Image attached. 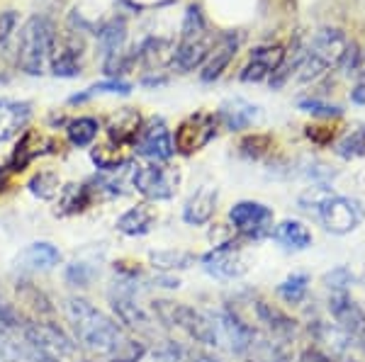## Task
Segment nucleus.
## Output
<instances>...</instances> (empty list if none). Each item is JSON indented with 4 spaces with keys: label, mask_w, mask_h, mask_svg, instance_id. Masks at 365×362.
<instances>
[{
    "label": "nucleus",
    "mask_w": 365,
    "mask_h": 362,
    "mask_svg": "<svg viewBox=\"0 0 365 362\" xmlns=\"http://www.w3.org/2000/svg\"><path fill=\"white\" fill-rule=\"evenodd\" d=\"M66 319L73 329L76 343L96 355H103L110 362H139L144 346L125 336V331L110 316H105L88 299L73 297L66 302Z\"/></svg>",
    "instance_id": "obj_1"
},
{
    "label": "nucleus",
    "mask_w": 365,
    "mask_h": 362,
    "mask_svg": "<svg viewBox=\"0 0 365 362\" xmlns=\"http://www.w3.org/2000/svg\"><path fill=\"white\" fill-rule=\"evenodd\" d=\"M212 37L205 25V17L200 13V8H187L185 22H182V37L180 44L175 46L173 58H170V66L178 73H190L192 68L202 66L205 58L212 51Z\"/></svg>",
    "instance_id": "obj_2"
},
{
    "label": "nucleus",
    "mask_w": 365,
    "mask_h": 362,
    "mask_svg": "<svg viewBox=\"0 0 365 362\" xmlns=\"http://www.w3.org/2000/svg\"><path fill=\"white\" fill-rule=\"evenodd\" d=\"M54 49V25L46 17L34 15L25 22L17 39V63L27 75H39L44 61Z\"/></svg>",
    "instance_id": "obj_3"
},
{
    "label": "nucleus",
    "mask_w": 365,
    "mask_h": 362,
    "mask_svg": "<svg viewBox=\"0 0 365 362\" xmlns=\"http://www.w3.org/2000/svg\"><path fill=\"white\" fill-rule=\"evenodd\" d=\"M156 316L163 321V326H173V329L185 331L192 341L202 343V346H217L220 336H217L215 321L205 314H200L197 309L180 304V302H154Z\"/></svg>",
    "instance_id": "obj_4"
},
{
    "label": "nucleus",
    "mask_w": 365,
    "mask_h": 362,
    "mask_svg": "<svg viewBox=\"0 0 365 362\" xmlns=\"http://www.w3.org/2000/svg\"><path fill=\"white\" fill-rule=\"evenodd\" d=\"M346 49V37L339 29H322L314 42L304 51V61L299 66V80H314L327 71L331 63H339Z\"/></svg>",
    "instance_id": "obj_5"
},
{
    "label": "nucleus",
    "mask_w": 365,
    "mask_h": 362,
    "mask_svg": "<svg viewBox=\"0 0 365 362\" xmlns=\"http://www.w3.org/2000/svg\"><path fill=\"white\" fill-rule=\"evenodd\" d=\"M25 338L32 343V348L37 353L49 355V358H54L58 362H73L78 358V343L63 334L56 324H49V321L27 324Z\"/></svg>",
    "instance_id": "obj_6"
},
{
    "label": "nucleus",
    "mask_w": 365,
    "mask_h": 362,
    "mask_svg": "<svg viewBox=\"0 0 365 362\" xmlns=\"http://www.w3.org/2000/svg\"><path fill=\"white\" fill-rule=\"evenodd\" d=\"M132 183L137 192L146 197V200H170V197L178 192L180 185V171L173 166H139L132 175Z\"/></svg>",
    "instance_id": "obj_7"
},
{
    "label": "nucleus",
    "mask_w": 365,
    "mask_h": 362,
    "mask_svg": "<svg viewBox=\"0 0 365 362\" xmlns=\"http://www.w3.org/2000/svg\"><path fill=\"white\" fill-rule=\"evenodd\" d=\"M217 122L215 115L210 112H195L178 124L175 129V139H173V149L178 151L180 156H192L197 151H202L212 139L217 137Z\"/></svg>",
    "instance_id": "obj_8"
},
{
    "label": "nucleus",
    "mask_w": 365,
    "mask_h": 362,
    "mask_svg": "<svg viewBox=\"0 0 365 362\" xmlns=\"http://www.w3.org/2000/svg\"><path fill=\"white\" fill-rule=\"evenodd\" d=\"M132 149L137 156L151 161H168L173 156V139H170L168 124L163 117H149L146 122H141L137 137L132 142Z\"/></svg>",
    "instance_id": "obj_9"
},
{
    "label": "nucleus",
    "mask_w": 365,
    "mask_h": 362,
    "mask_svg": "<svg viewBox=\"0 0 365 362\" xmlns=\"http://www.w3.org/2000/svg\"><path fill=\"white\" fill-rule=\"evenodd\" d=\"M234 231L244 238H263L273 231V209L261 202H237L229 209Z\"/></svg>",
    "instance_id": "obj_10"
},
{
    "label": "nucleus",
    "mask_w": 365,
    "mask_h": 362,
    "mask_svg": "<svg viewBox=\"0 0 365 362\" xmlns=\"http://www.w3.org/2000/svg\"><path fill=\"white\" fill-rule=\"evenodd\" d=\"M319 217L324 221V226H327V231L349 233L361 224L363 209H361V204L356 200H351V197L329 195L319 207Z\"/></svg>",
    "instance_id": "obj_11"
},
{
    "label": "nucleus",
    "mask_w": 365,
    "mask_h": 362,
    "mask_svg": "<svg viewBox=\"0 0 365 362\" xmlns=\"http://www.w3.org/2000/svg\"><path fill=\"white\" fill-rule=\"evenodd\" d=\"M202 265L210 275L220 277V280H234L241 277L246 272V258L241 253L239 243H222V246L212 248L210 253L202 255Z\"/></svg>",
    "instance_id": "obj_12"
},
{
    "label": "nucleus",
    "mask_w": 365,
    "mask_h": 362,
    "mask_svg": "<svg viewBox=\"0 0 365 362\" xmlns=\"http://www.w3.org/2000/svg\"><path fill=\"white\" fill-rule=\"evenodd\" d=\"M56 151H58L56 139L46 137V134L37 132V129H29V132L22 134L20 144L15 146L13 156H10V161H8V168H10V171H15V173H22L34 159L56 154Z\"/></svg>",
    "instance_id": "obj_13"
},
{
    "label": "nucleus",
    "mask_w": 365,
    "mask_h": 362,
    "mask_svg": "<svg viewBox=\"0 0 365 362\" xmlns=\"http://www.w3.org/2000/svg\"><path fill=\"white\" fill-rule=\"evenodd\" d=\"M285 46L282 44H270V46H258L251 51L249 66L241 71V80L244 83H258V80L270 78L280 68V63L285 61Z\"/></svg>",
    "instance_id": "obj_14"
},
{
    "label": "nucleus",
    "mask_w": 365,
    "mask_h": 362,
    "mask_svg": "<svg viewBox=\"0 0 365 362\" xmlns=\"http://www.w3.org/2000/svg\"><path fill=\"white\" fill-rule=\"evenodd\" d=\"M329 309H331L334 319H336L349 334H365V314L361 312V307L351 299L346 289H331Z\"/></svg>",
    "instance_id": "obj_15"
},
{
    "label": "nucleus",
    "mask_w": 365,
    "mask_h": 362,
    "mask_svg": "<svg viewBox=\"0 0 365 362\" xmlns=\"http://www.w3.org/2000/svg\"><path fill=\"white\" fill-rule=\"evenodd\" d=\"M29 117H32V105L29 102L0 97V144L15 139L27 127Z\"/></svg>",
    "instance_id": "obj_16"
},
{
    "label": "nucleus",
    "mask_w": 365,
    "mask_h": 362,
    "mask_svg": "<svg viewBox=\"0 0 365 362\" xmlns=\"http://www.w3.org/2000/svg\"><path fill=\"white\" fill-rule=\"evenodd\" d=\"M239 49V37L237 34H225V37H220V42L212 46V51L207 54L202 63V73H200V78L205 80V83H212V80H217L222 73H225V68L229 66V61L234 58Z\"/></svg>",
    "instance_id": "obj_17"
},
{
    "label": "nucleus",
    "mask_w": 365,
    "mask_h": 362,
    "mask_svg": "<svg viewBox=\"0 0 365 362\" xmlns=\"http://www.w3.org/2000/svg\"><path fill=\"white\" fill-rule=\"evenodd\" d=\"M217 212V188L215 185H202L195 195H190V200L182 207V219L190 226H202L215 217Z\"/></svg>",
    "instance_id": "obj_18"
},
{
    "label": "nucleus",
    "mask_w": 365,
    "mask_h": 362,
    "mask_svg": "<svg viewBox=\"0 0 365 362\" xmlns=\"http://www.w3.org/2000/svg\"><path fill=\"white\" fill-rule=\"evenodd\" d=\"M141 115L137 112V110L132 107H122L117 110L115 115H110L108 119V137H110V144L113 146H132L134 137H137L139 127H141Z\"/></svg>",
    "instance_id": "obj_19"
},
{
    "label": "nucleus",
    "mask_w": 365,
    "mask_h": 362,
    "mask_svg": "<svg viewBox=\"0 0 365 362\" xmlns=\"http://www.w3.org/2000/svg\"><path fill=\"white\" fill-rule=\"evenodd\" d=\"M220 124H225L229 132H241V129H249L251 122L258 117V107L241 97H234V100L222 102L220 112L215 115Z\"/></svg>",
    "instance_id": "obj_20"
},
{
    "label": "nucleus",
    "mask_w": 365,
    "mask_h": 362,
    "mask_svg": "<svg viewBox=\"0 0 365 362\" xmlns=\"http://www.w3.org/2000/svg\"><path fill=\"white\" fill-rule=\"evenodd\" d=\"M96 202V192H93L91 183H71L66 188H61L58 192V207L56 214L58 217H71V214H81L86 212L91 204Z\"/></svg>",
    "instance_id": "obj_21"
},
{
    "label": "nucleus",
    "mask_w": 365,
    "mask_h": 362,
    "mask_svg": "<svg viewBox=\"0 0 365 362\" xmlns=\"http://www.w3.org/2000/svg\"><path fill=\"white\" fill-rule=\"evenodd\" d=\"M156 224V212L149 204H137V207L127 209L120 219H117V231L125 233V236H144L154 229Z\"/></svg>",
    "instance_id": "obj_22"
},
{
    "label": "nucleus",
    "mask_w": 365,
    "mask_h": 362,
    "mask_svg": "<svg viewBox=\"0 0 365 362\" xmlns=\"http://www.w3.org/2000/svg\"><path fill=\"white\" fill-rule=\"evenodd\" d=\"M110 302H113V309H115L117 316H120L122 324L132 326V329H144V326L149 324L146 314L141 312V307L134 302L132 292H125V289L113 292V294H110Z\"/></svg>",
    "instance_id": "obj_23"
},
{
    "label": "nucleus",
    "mask_w": 365,
    "mask_h": 362,
    "mask_svg": "<svg viewBox=\"0 0 365 362\" xmlns=\"http://www.w3.org/2000/svg\"><path fill=\"white\" fill-rule=\"evenodd\" d=\"M275 238H278L285 248H292V250H304L312 246L309 229L302 221H295V219H285L280 226H275Z\"/></svg>",
    "instance_id": "obj_24"
},
{
    "label": "nucleus",
    "mask_w": 365,
    "mask_h": 362,
    "mask_svg": "<svg viewBox=\"0 0 365 362\" xmlns=\"http://www.w3.org/2000/svg\"><path fill=\"white\" fill-rule=\"evenodd\" d=\"M98 39H100V46H103V51H105V58L120 54L122 44H125V39H127L125 17H113L110 22H105L98 32Z\"/></svg>",
    "instance_id": "obj_25"
},
{
    "label": "nucleus",
    "mask_w": 365,
    "mask_h": 362,
    "mask_svg": "<svg viewBox=\"0 0 365 362\" xmlns=\"http://www.w3.org/2000/svg\"><path fill=\"white\" fill-rule=\"evenodd\" d=\"M20 260L25 262L27 267H37V270H49V267L58 265V260H61V253L51 246V243L46 241H39V243H32V246H27L22 250Z\"/></svg>",
    "instance_id": "obj_26"
},
{
    "label": "nucleus",
    "mask_w": 365,
    "mask_h": 362,
    "mask_svg": "<svg viewBox=\"0 0 365 362\" xmlns=\"http://www.w3.org/2000/svg\"><path fill=\"white\" fill-rule=\"evenodd\" d=\"M149 260L151 265L158 267V270H182V267H187L192 260H195V255L187 253V250H180V248H168V250H151L149 253Z\"/></svg>",
    "instance_id": "obj_27"
},
{
    "label": "nucleus",
    "mask_w": 365,
    "mask_h": 362,
    "mask_svg": "<svg viewBox=\"0 0 365 362\" xmlns=\"http://www.w3.org/2000/svg\"><path fill=\"white\" fill-rule=\"evenodd\" d=\"M100 132V122L96 119V117H78V119H73L68 124V142L73 146H78V149H83V146H91L93 142H96Z\"/></svg>",
    "instance_id": "obj_28"
},
{
    "label": "nucleus",
    "mask_w": 365,
    "mask_h": 362,
    "mask_svg": "<svg viewBox=\"0 0 365 362\" xmlns=\"http://www.w3.org/2000/svg\"><path fill=\"white\" fill-rule=\"evenodd\" d=\"M29 192L39 200H54V197L61 192V178L54 171H39L32 175V180L27 183Z\"/></svg>",
    "instance_id": "obj_29"
},
{
    "label": "nucleus",
    "mask_w": 365,
    "mask_h": 362,
    "mask_svg": "<svg viewBox=\"0 0 365 362\" xmlns=\"http://www.w3.org/2000/svg\"><path fill=\"white\" fill-rule=\"evenodd\" d=\"M81 51L76 46H66V49L56 51L51 56V73L58 78H76L81 73V61H78Z\"/></svg>",
    "instance_id": "obj_30"
},
{
    "label": "nucleus",
    "mask_w": 365,
    "mask_h": 362,
    "mask_svg": "<svg viewBox=\"0 0 365 362\" xmlns=\"http://www.w3.org/2000/svg\"><path fill=\"white\" fill-rule=\"evenodd\" d=\"M91 159L100 168V171H108V173L120 171V168L129 166V159H127V156H122V149H120V146H113V144H110V146H96V149H93V154H91Z\"/></svg>",
    "instance_id": "obj_31"
},
{
    "label": "nucleus",
    "mask_w": 365,
    "mask_h": 362,
    "mask_svg": "<svg viewBox=\"0 0 365 362\" xmlns=\"http://www.w3.org/2000/svg\"><path fill=\"white\" fill-rule=\"evenodd\" d=\"M307 287H309V275L307 272H295L285 280V282L278 284V294L287 304H299L307 294Z\"/></svg>",
    "instance_id": "obj_32"
},
{
    "label": "nucleus",
    "mask_w": 365,
    "mask_h": 362,
    "mask_svg": "<svg viewBox=\"0 0 365 362\" xmlns=\"http://www.w3.org/2000/svg\"><path fill=\"white\" fill-rule=\"evenodd\" d=\"M17 294H20V302L27 307H32L34 312L42 316V314H51L54 312V307H51V302L46 299V294L42 289H37L34 284L29 282H20V287H17Z\"/></svg>",
    "instance_id": "obj_33"
},
{
    "label": "nucleus",
    "mask_w": 365,
    "mask_h": 362,
    "mask_svg": "<svg viewBox=\"0 0 365 362\" xmlns=\"http://www.w3.org/2000/svg\"><path fill=\"white\" fill-rule=\"evenodd\" d=\"M336 154L341 156V159H346V161L365 156V127H361V129H356L351 134H346V137L336 144Z\"/></svg>",
    "instance_id": "obj_34"
},
{
    "label": "nucleus",
    "mask_w": 365,
    "mask_h": 362,
    "mask_svg": "<svg viewBox=\"0 0 365 362\" xmlns=\"http://www.w3.org/2000/svg\"><path fill=\"white\" fill-rule=\"evenodd\" d=\"M256 312H258V316H261L263 324H268L273 331H292V321L287 319L282 312H278L275 307L266 304V302H258Z\"/></svg>",
    "instance_id": "obj_35"
},
{
    "label": "nucleus",
    "mask_w": 365,
    "mask_h": 362,
    "mask_svg": "<svg viewBox=\"0 0 365 362\" xmlns=\"http://www.w3.org/2000/svg\"><path fill=\"white\" fill-rule=\"evenodd\" d=\"M96 277V267L88 265V262H71L66 270V282L73 284V287H88Z\"/></svg>",
    "instance_id": "obj_36"
},
{
    "label": "nucleus",
    "mask_w": 365,
    "mask_h": 362,
    "mask_svg": "<svg viewBox=\"0 0 365 362\" xmlns=\"http://www.w3.org/2000/svg\"><path fill=\"white\" fill-rule=\"evenodd\" d=\"M129 90H132V85L125 83V80H105V83H96L93 87H88V90L81 92V95H73L71 102H83L88 97L98 95V92H122V95H127Z\"/></svg>",
    "instance_id": "obj_37"
},
{
    "label": "nucleus",
    "mask_w": 365,
    "mask_h": 362,
    "mask_svg": "<svg viewBox=\"0 0 365 362\" xmlns=\"http://www.w3.org/2000/svg\"><path fill=\"white\" fill-rule=\"evenodd\" d=\"M268 149H270V137H266V134H253V137H246L241 142V154L249 156V159H261Z\"/></svg>",
    "instance_id": "obj_38"
},
{
    "label": "nucleus",
    "mask_w": 365,
    "mask_h": 362,
    "mask_svg": "<svg viewBox=\"0 0 365 362\" xmlns=\"http://www.w3.org/2000/svg\"><path fill=\"white\" fill-rule=\"evenodd\" d=\"M299 110L312 112L317 117H341V115H344V110L336 107V105L322 102V100H317V97H312V100H302V102H299Z\"/></svg>",
    "instance_id": "obj_39"
},
{
    "label": "nucleus",
    "mask_w": 365,
    "mask_h": 362,
    "mask_svg": "<svg viewBox=\"0 0 365 362\" xmlns=\"http://www.w3.org/2000/svg\"><path fill=\"white\" fill-rule=\"evenodd\" d=\"M358 63H361V49H358V44L356 42H351V44H346V49H344V54H341L339 58V71L341 73H353L358 68Z\"/></svg>",
    "instance_id": "obj_40"
},
{
    "label": "nucleus",
    "mask_w": 365,
    "mask_h": 362,
    "mask_svg": "<svg viewBox=\"0 0 365 362\" xmlns=\"http://www.w3.org/2000/svg\"><path fill=\"white\" fill-rule=\"evenodd\" d=\"M154 362H190V353L182 350L180 346H175V343H166L154 355Z\"/></svg>",
    "instance_id": "obj_41"
},
{
    "label": "nucleus",
    "mask_w": 365,
    "mask_h": 362,
    "mask_svg": "<svg viewBox=\"0 0 365 362\" xmlns=\"http://www.w3.org/2000/svg\"><path fill=\"white\" fill-rule=\"evenodd\" d=\"M0 324L3 326H20V312L13 302L5 297V292L0 289Z\"/></svg>",
    "instance_id": "obj_42"
},
{
    "label": "nucleus",
    "mask_w": 365,
    "mask_h": 362,
    "mask_svg": "<svg viewBox=\"0 0 365 362\" xmlns=\"http://www.w3.org/2000/svg\"><path fill=\"white\" fill-rule=\"evenodd\" d=\"M15 27H17V15L15 13H3V15H0V51L8 49Z\"/></svg>",
    "instance_id": "obj_43"
},
{
    "label": "nucleus",
    "mask_w": 365,
    "mask_h": 362,
    "mask_svg": "<svg viewBox=\"0 0 365 362\" xmlns=\"http://www.w3.org/2000/svg\"><path fill=\"white\" fill-rule=\"evenodd\" d=\"M351 275H349V270L346 267H339V270H334L331 275H327V282H329V287L331 289H346V284L351 282Z\"/></svg>",
    "instance_id": "obj_44"
},
{
    "label": "nucleus",
    "mask_w": 365,
    "mask_h": 362,
    "mask_svg": "<svg viewBox=\"0 0 365 362\" xmlns=\"http://www.w3.org/2000/svg\"><path fill=\"white\" fill-rule=\"evenodd\" d=\"M334 129H327V127H307V137L314 144H331L334 139Z\"/></svg>",
    "instance_id": "obj_45"
},
{
    "label": "nucleus",
    "mask_w": 365,
    "mask_h": 362,
    "mask_svg": "<svg viewBox=\"0 0 365 362\" xmlns=\"http://www.w3.org/2000/svg\"><path fill=\"white\" fill-rule=\"evenodd\" d=\"M299 362H331V360H329L324 353H319V350L309 348V350H304V353H302V358H299Z\"/></svg>",
    "instance_id": "obj_46"
},
{
    "label": "nucleus",
    "mask_w": 365,
    "mask_h": 362,
    "mask_svg": "<svg viewBox=\"0 0 365 362\" xmlns=\"http://www.w3.org/2000/svg\"><path fill=\"white\" fill-rule=\"evenodd\" d=\"M351 100L358 102V105H365V83L356 85V90L351 92Z\"/></svg>",
    "instance_id": "obj_47"
},
{
    "label": "nucleus",
    "mask_w": 365,
    "mask_h": 362,
    "mask_svg": "<svg viewBox=\"0 0 365 362\" xmlns=\"http://www.w3.org/2000/svg\"><path fill=\"white\" fill-rule=\"evenodd\" d=\"M190 362H222V360H217L215 355L207 353H190Z\"/></svg>",
    "instance_id": "obj_48"
},
{
    "label": "nucleus",
    "mask_w": 365,
    "mask_h": 362,
    "mask_svg": "<svg viewBox=\"0 0 365 362\" xmlns=\"http://www.w3.org/2000/svg\"><path fill=\"white\" fill-rule=\"evenodd\" d=\"M5 188H8V168L0 166V192H3Z\"/></svg>",
    "instance_id": "obj_49"
}]
</instances>
